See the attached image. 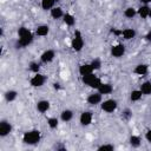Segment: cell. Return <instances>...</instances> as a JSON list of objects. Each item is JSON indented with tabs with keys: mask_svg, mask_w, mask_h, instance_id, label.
I'll return each mask as SVG.
<instances>
[{
	"mask_svg": "<svg viewBox=\"0 0 151 151\" xmlns=\"http://www.w3.org/2000/svg\"><path fill=\"white\" fill-rule=\"evenodd\" d=\"M32 41H33L32 32L25 26L19 27L18 28V45L20 47H26V46L31 45Z\"/></svg>",
	"mask_w": 151,
	"mask_h": 151,
	"instance_id": "obj_1",
	"label": "cell"
},
{
	"mask_svg": "<svg viewBox=\"0 0 151 151\" xmlns=\"http://www.w3.org/2000/svg\"><path fill=\"white\" fill-rule=\"evenodd\" d=\"M41 138V133L39 130H28L22 134V142L27 145H35L40 142Z\"/></svg>",
	"mask_w": 151,
	"mask_h": 151,
	"instance_id": "obj_2",
	"label": "cell"
},
{
	"mask_svg": "<svg viewBox=\"0 0 151 151\" xmlns=\"http://www.w3.org/2000/svg\"><path fill=\"white\" fill-rule=\"evenodd\" d=\"M81 81H83V84H85V85H87L94 90H97L99 87V85L101 84V80L94 74V72L86 74V76H81Z\"/></svg>",
	"mask_w": 151,
	"mask_h": 151,
	"instance_id": "obj_3",
	"label": "cell"
},
{
	"mask_svg": "<svg viewBox=\"0 0 151 151\" xmlns=\"http://www.w3.org/2000/svg\"><path fill=\"white\" fill-rule=\"evenodd\" d=\"M71 47L74 52H80L84 47V39L81 37L80 31H78V29L74 31V37L71 41Z\"/></svg>",
	"mask_w": 151,
	"mask_h": 151,
	"instance_id": "obj_4",
	"label": "cell"
},
{
	"mask_svg": "<svg viewBox=\"0 0 151 151\" xmlns=\"http://www.w3.org/2000/svg\"><path fill=\"white\" fill-rule=\"evenodd\" d=\"M100 107H101V110H103L104 112H106V113H112V112H114V111L117 110V107H118V101H117L116 99L110 98V99H106V100L101 101V103H100Z\"/></svg>",
	"mask_w": 151,
	"mask_h": 151,
	"instance_id": "obj_5",
	"label": "cell"
},
{
	"mask_svg": "<svg viewBox=\"0 0 151 151\" xmlns=\"http://www.w3.org/2000/svg\"><path fill=\"white\" fill-rule=\"evenodd\" d=\"M46 81V77L44 74H41L40 72L39 73H34V76L29 79V84L31 86L33 87H41Z\"/></svg>",
	"mask_w": 151,
	"mask_h": 151,
	"instance_id": "obj_6",
	"label": "cell"
},
{
	"mask_svg": "<svg viewBox=\"0 0 151 151\" xmlns=\"http://www.w3.org/2000/svg\"><path fill=\"white\" fill-rule=\"evenodd\" d=\"M86 101L90 105H94L96 106V105H98V104H100L103 101V94L99 93L98 91L92 92V93H88V96L86 98Z\"/></svg>",
	"mask_w": 151,
	"mask_h": 151,
	"instance_id": "obj_7",
	"label": "cell"
},
{
	"mask_svg": "<svg viewBox=\"0 0 151 151\" xmlns=\"http://www.w3.org/2000/svg\"><path fill=\"white\" fill-rule=\"evenodd\" d=\"M93 120V113L91 111H84L80 113V117H79V123L83 125V126H88Z\"/></svg>",
	"mask_w": 151,
	"mask_h": 151,
	"instance_id": "obj_8",
	"label": "cell"
},
{
	"mask_svg": "<svg viewBox=\"0 0 151 151\" xmlns=\"http://www.w3.org/2000/svg\"><path fill=\"white\" fill-rule=\"evenodd\" d=\"M125 54V45L124 44H117L111 47V55L113 58H120Z\"/></svg>",
	"mask_w": 151,
	"mask_h": 151,
	"instance_id": "obj_9",
	"label": "cell"
},
{
	"mask_svg": "<svg viewBox=\"0 0 151 151\" xmlns=\"http://www.w3.org/2000/svg\"><path fill=\"white\" fill-rule=\"evenodd\" d=\"M11 131H12V125H11V123L8 122V120H5V119H2L1 122H0V137H6V136H8L9 133H11Z\"/></svg>",
	"mask_w": 151,
	"mask_h": 151,
	"instance_id": "obj_10",
	"label": "cell"
},
{
	"mask_svg": "<svg viewBox=\"0 0 151 151\" xmlns=\"http://www.w3.org/2000/svg\"><path fill=\"white\" fill-rule=\"evenodd\" d=\"M55 57V52L53 50H46L40 54V61L44 64H48L51 63Z\"/></svg>",
	"mask_w": 151,
	"mask_h": 151,
	"instance_id": "obj_11",
	"label": "cell"
},
{
	"mask_svg": "<svg viewBox=\"0 0 151 151\" xmlns=\"http://www.w3.org/2000/svg\"><path fill=\"white\" fill-rule=\"evenodd\" d=\"M147 72H149V66H147L146 64H144V63L137 64V65L134 66V68H133V73L137 74V76H139V77L146 76Z\"/></svg>",
	"mask_w": 151,
	"mask_h": 151,
	"instance_id": "obj_12",
	"label": "cell"
},
{
	"mask_svg": "<svg viewBox=\"0 0 151 151\" xmlns=\"http://www.w3.org/2000/svg\"><path fill=\"white\" fill-rule=\"evenodd\" d=\"M50 106H51V104H50V101L46 100V99H41V100H39V101L37 103V105H35L37 111L40 112V113H45V112H47V111L50 110Z\"/></svg>",
	"mask_w": 151,
	"mask_h": 151,
	"instance_id": "obj_13",
	"label": "cell"
},
{
	"mask_svg": "<svg viewBox=\"0 0 151 151\" xmlns=\"http://www.w3.org/2000/svg\"><path fill=\"white\" fill-rule=\"evenodd\" d=\"M97 91L101 94H110L113 92V86L110 84V83H103L99 85V87L97 88Z\"/></svg>",
	"mask_w": 151,
	"mask_h": 151,
	"instance_id": "obj_14",
	"label": "cell"
},
{
	"mask_svg": "<svg viewBox=\"0 0 151 151\" xmlns=\"http://www.w3.org/2000/svg\"><path fill=\"white\" fill-rule=\"evenodd\" d=\"M79 74L80 76H86V74H90V73H93L94 70L92 67V65L90 63H85V64H81L79 66Z\"/></svg>",
	"mask_w": 151,
	"mask_h": 151,
	"instance_id": "obj_15",
	"label": "cell"
},
{
	"mask_svg": "<svg viewBox=\"0 0 151 151\" xmlns=\"http://www.w3.org/2000/svg\"><path fill=\"white\" fill-rule=\"evenodd\" d=\"M48 33H50V26L46 24H41L35 28V34L38 37H46Z\"/></svg>",
	"mask_w": 151,
	"mask_h": 151,
	"instance_id": "obj_16",
	"label": "cell"
},
{
	"mask_svg": "<svg viewBox=\"0 0 151 151\" xmlns=\"http://www.w3.org/2000/svg\"><path fill=\"white\" fill-rule=\"evenodd\" d=\"M136 34H137V32H136V29L134 28H125V29H123L122 31V37L125 39V40H131V39H133L134 37H136Z\"/></svg>",
	"mask_w": 151,
	"mask_h": 151,
	"instance_id": "obj_17",
	"label": "cell"
},
{
	"mask_svg": "<svg viewBox=\"0 0 151 151\" xmlns=\"http://www.w3.org/2000/svg\"><path fill=\"white\" fill-rule=\"evenodd\" d=\"M137 14L142 18V19H146L149 18V14H150V7L147 5H142L138 9H137Z\"/></svg>",
	"mask_w": 151,
	"mask_h": 151,
	"instance_id": "obj_18",
	"label": "cell"
},
{
	"mask_svg": "<svg viewBox=\"0 0 151 151\" xmlns=\"http://www.w3.org/2000/svg\"><path fill=\"white\" fill-rule=\"evenodd\" d=\"M72 118H73V111H72V110L65 109V110L61 111V113H60V119H61L63 122L67 123V122H70Z\"/></svg>",
	"mask_w": 151,
	"mask_h": 151,
	"instance_id": "obj_19",
	"label": "cell"
},
{
	"mask_svg": "<svg viewBox=\"0 0 151 151\" xmlns=\"http://www.w3.org/2000/svg\"><path fill=\"white\" fill-rule=\"evenodd\" d=\"M139 90L142 91L143 94L150 96L151 94V81L150 80H145L144 83H142L140 86H139Z\"/></svg>",
	"mask_w": 151,
	"mask_h": 151,
	"instance_id": "obj_20",
	"label": "cell"
},
{
	"mask_svg": "<svg viewBox=\"0 0 151 151\" xmlns=\"http://www.w3.org/2000/svg\"><path fill=\"white\" fill-rule=\"evenodd\" d=\"M50 13H51V17H52L53 19H60V18L64 17V12H63L61 7H58V6H54V7L50 11Z\"/></svg>",
	"mask_w": 151,
	"mask_h": 151,
	"instance_id": "obj_21",
	"label": "cell"
},
{
	"mask_svg": "<svg viewBox=\"0 0 151 151\" xmlns=\"http://www.w3.org/2000/svg\"><path fill=\"white\" fill-rule=\"evenodd\" d=\"M17 97H18V92H17L15 90H8V91L5 92V99H6V101H8V103L14 101V100L17 99Z\"/></svg>",
	"mask_w": 151,
	"mask_h": 151,
	"instance_id": "obj_22",
	"label": "cell"
},
{
	"mask_svg": "<svg viewBox=\"0 0 151 151\" xmlns=\"http://www.w3.org/2000/svg\"><path fill=\"white\" fill-rule=\"evenodd\" d=\"M54 4H55L54 0H41L40 6L44 11H51L54 7Z\"/></svg>",
	"mask_w": 151,
	"mask_h": 151,
	"instance_id": "obj_23",
	"label": "cell"
},
{
	"mask_svg": "<svg viewBox=\"0 0 151 151\" xmlns=\"http://www.w3.org/2000/svg\"><path fill=\"white\" fill-rule=\"evenodd\" d=\"M63 21H64L67 26H74V25H76V18H74L72 14H70V13L64 14V17H63Z\"/></svg>",
	"mask_w": 151,
	"mask_h": 151,
	"instance_id": "obj_24",
	"label": "cell"
},
{
	"mask_svg": "<svg viewBox=\"0 0 151 151\" xmlns=\"http://www.w3.org/2000/svg\"><path fill=\"white\" fill-rule=\"evenodd\" d=\"M129 143H130V145H131L132 147H138V146L140 145V143H142V139H140L139 136L132 134V136H130V138H129Z\"/></svg>",
	"mask_w": 151,
	"mask_h": 151,
	"instance_id": "obj_25",
	"label": "cell"
},
{
	"mask_svg": "<svg viewBox=\"0 0 151 151\" xmlns=\"http://www.w3.org/2000/svg\"><path fill=\"white\" fill-rule=\"evenodd\" d=\"M136 14H137V9H136L134 7H131V6H130V7H127V8L124 9V17L127 18V19L134 18Z\"/></svg>",
	"mask_w": 151,
	"mask_h": 151,
	"instance_id": "obj_26",
	"label": "cell"
},
{
	"mask_svg": "<svg viewBox=\"0 0 151 151\" xmlns=\"http://www.w3.org/2000/svg\"><path fill=\"white\" fill-rule=\"evenodd\" d=\"M142 96H143V93H142V91L139 88L132 90L131 93H130V99H131V101H138V100H140Z\"/></svg>",
	"mask_w": 151,
	"mask_h": 151,
	"instance_id": "obj_27",
	"label": "cell"
},
{
	"mask_svg": "<svg viewBox=\"0 0 151 151\" xmlns=\"http://www.w3.org/2000/svg\"><path fill=\"white\" fill-rule=\"evenodd\" d=\"M28 70L31 72H33V73H39V71H40V64L37 63V61H31L28 64Z\"/></svg>",
	"mask_w": 151,
	"mask_h": 151,
	"instance_id": "obj_28",
	"label": "cell"
},
{
	"mask_svg": "<svg viewBox=\"0 0 151 151\" xmlns=\"http://www.w3.org/2000/svg\"><path fill=\"white\" fill-rule=\"evenodd\" d=\"M58 124H59V120H58V118L57 117H51V118H48L47 119V125H48V127L50 129H57L58 127Z\"/></svg>",
	"mask_w": 151,
	"mask_h": 151,
	"instance_id": "obj_29",
	"label": "cell"
},
{
	"mask_svg": "<svg viewBox=\"0 0 151 151\" xmlns=\"http://www.w3.org/2000/svg\"><path fill=\"white\" fill-rule=\"evenodd\" d=\"M91 65H92V67H93V70L94 71H97V70H100V67H101V61L99 60V59H93L91 63H90Z\"/></svg>",
	"mask_w": 151,
	"mask_h": 151,
	"instance_id": "obj_30",
	"label": "cell"
},
{
	"mask_svg": "<svg viewBox=\"0 0 151 151\" xmlns=\"http://www.w3.org/2000/svg\"><path fill=\"white\" fill-rule=\"evenodd\" d=\"M113 149H114V146L112 144H103V145L98 146L99 151H112Z\"/></svg>",
	"mask_w": 151,
	"mask_h": 151,
	"instance_id": "obj_31",
	"label": "cell"
},
{
	"mask_svg": "<svg viewBox=\"0 0 151 151\" xmlns=\"http://www.w3.org/2000/svg\"><path fill=\"white\" fill-rule=\"evenodd\" d=\"M131 117H132V112H131V110H129V109H125V110L122 112V118H123V119H125V120H129Z\"/></svg>",
	"mask_w": 151,
	"mask_h": 151,
	"instance_id": "obj_32",
	"label": "cell"
},
{
	"mask_svg": "<svg viewBox=\"0 0 151 151\" xmlns=\"http://www.w3.org/2000/svg\"><path fill=\"white\" fill-rule=\"evenodd\" d=\"M145 139H146L149 143H151V129L146 131V133H145Z\"/></svg>",
	"mask_w": 151,
	"mask_h": 151,
	"instance_id": "obj_33",
	"label": "cell"
},
{
	"mask_svg": "<svg viewBox=\"0 0 151 151\" xmlns=\"http://www.w3.org/2000/svg\"><path fill=\"white\" fill-rule=\"evenodd\" d=\"M144 38H145V40H146L147 42H151V31H149V32L145 34Z\"/></svg>",
	"mask_w": 151,
	"mask_h": 151,
	"instance_id": "obj_34",
	"label": "cell"
},
{
	"mask_svg": "<svg viewBox=\"0 0 151 151\" xmlns=\"http://www.w3.org/2000/svg\"><path fill=\"white\" fill-rule=\"evenodd\" d=\"M140 2H142L143 5H149V4L151 2V0H140Z\"/></svg>",
	"mask_w": 151,
	"mask_h": 151,
	"instance_id": "obj_35",
	"label": "cell"
},
{
	"mask_svg": "<svg viewBox=\"0 0 151 151\" xmlns=\"http://www.w3.org/2000/svg\"><path fill=\"white\" fill-rule=\"evenodd\" d=\"M149 18H151V7H150V14H149Z\"/></svg>",
	"mask_w": 151,
	"mask_h": 151,
	"instance_id": "obj_36",
	"label": "cell"
},
{
	"mask_svg": "<svg viewBox=\"0 0 151 151\" xmlns=\"http://www.w3.org/2000/svg\"><path fill=\"white\" fill-rule=\"evenodd\" d=\"M54 1H55V2H58V1H60V0H54Z\"/></svg>",
	"mask_w": 151,
	"mask_h": 151,
	"instance_id": "obj_37",
	"label": "cell"
}]
</instances>
